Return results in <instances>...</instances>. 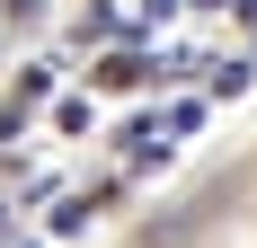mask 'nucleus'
Here are the masks:
<instances>
[{
  "instance_id": "obj_1",
  "label": "nucleus",
  "mask_w": 257,
  "mask_h": 248,
  "mask_svg": "<svg viewBox=\"0 0 257 248\" xmlns=\"http://www.w3.org/2000/svg\"><path fill=\"white\" fill-rule=\"evenodd\" d=\"M106 195H115V186H98V195H62V204H53V239H80V230L98 222V204H106Z\"/></svg>"
},
{
  "instance_id": "obj_2",
  "label": "nucleus",
  "mask_w": 257,
  "mask_h": 248,
  "mask_svg": "<svg viewBox=\"0 0 257 248\" xmlns=\"http://www.w3.org/2000/svg\"><path fill=\"white\" fill-rule=\"evenodd\" d=\"M151 71V62H142V53H106L98 62V89H133V80Z\"/></svg>"
},
{
  "instance_id": "obj_3",
  "label": "nucleus",
  "mask_w": 257,
  "mask_h": 248,
  "mask_svg": "<svg viewBox=\"0 0 257 248\" xmlns=\"http://www.w3.org/2000/svg\"><path fill=\"white\" fill-rule=\"evenodd\" d=\"M204 80H213V98H239L248 89V62H204Z\"/></svg>"
},
{
  "instance_id": "obj_4",
  "label": "nucleus",
  "mask_w": 257,
  "mask_h": 248,
  "mask_svg": "<svg viewBox=\"0 0 257 248\" xmlns=\"http://www.w3.org/2000/svg\"><path fill=\"white\" fill-rule=\"evenodd\" d=\"M195 124H204V98H178V106H169V124H160V133H169V142H186Z\"/></svg>"
},
{
  "instance_id": "obj_5",
  "label": "nucleus",
  "mask_w": 257,
  "mask_h": 248,
  "mask_svg": "<svg viewBox=\"0 0 257 248\" xmlns=\"http://www.w3.org/2000/svg\"><path fill=\"white\" fill-rule=\"evenodd\" d=\"M9 133H27V106H0V142H9Z\"/></svg>"
},
{
  "instance_id": "obj_6",
  "label": "nucleus",
  "mask_w": 257,
  "mask_h": 248,
  "mask_svg": "<svg viewBox=\"0 0 257 248\" xmlns=\"http://www.w3.org/2000/svg\"><path fill=\"white\" fill-rule=\"evenodd\" d=\"M186 9H231V0H186Z\"/></svg>"
},
{
  "instance_id": "obj_7",
  "label": "nucleus",
  "mask_w": 257,
  "mask_h": 248,
  "mask_svg": "<svg viewBox=\"0 0 257 248\" xmlns=\"http://www.w3.org/2000/svg\"><path fill=\"white\" fill-rule=\"evenodd\" d=\"M27 248H45V239H27Z\"/></svg>"
}]
</instances>
